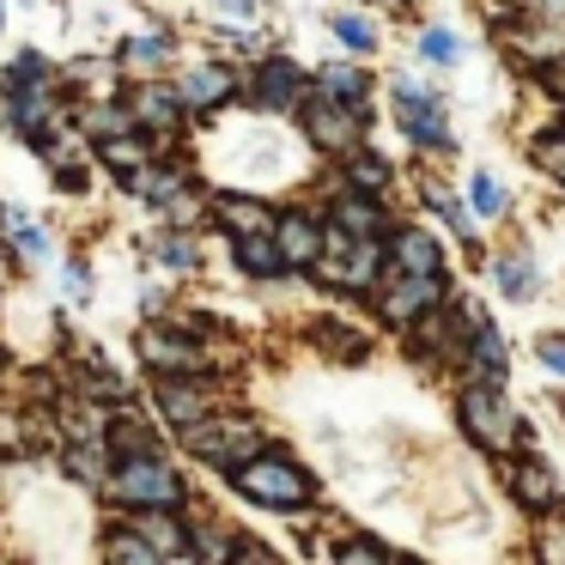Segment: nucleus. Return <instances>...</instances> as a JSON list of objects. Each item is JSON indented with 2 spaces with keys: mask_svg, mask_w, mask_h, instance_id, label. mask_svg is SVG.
<instances>
[{
  "mask_svg": "<svg viewBox=\"0 0 565 565\" xmlns=\"http://www.w3.org/2000/svg\"><path fill=\"white\" fill-rule=\"evenodd\" d=\"M159 407H164V419H171V426H195V419H207V390H195V383H171V377H164L159 383Z\"/></svg>",
  "mask_w": 565,
  "mask_h": 565,
  "instance_id": "f8f14e48",
  "label": "nucleus"
},
{
  "mask_svg": "<svg viewBox=\"0 0 565 565\" xmlns=\"http://www.w3.org/2000/svg\"><path fill=\"white\" fill-rule=\"evenodd\" d=\"M322 92L341 98V104H359L365 98V74H359V67H322Z\"/></svg>",
  "mask_w": 565,
  "mask_h": 565,
  "instance_id": "412c9836",
  "label": "nucleus"
},
{
  "mask_svg": "<svg viewBox=\"0 0 565 565\" xmlns=\"http://www.w3.org/2000/svg\"><path fill=\"white\" fill-rule=\"evenodd\" d=\"M541 365L565 371V334H541Z\"/></svg>",
  "mask_w": 565,
  "mask_h": 565,
  "instance_id": "f704fd0d",
  "label": "nucleus"
},
{
  "mask_svg": "<svg viewBox=\"0 0 565 565\" xmlns=\"http://www.w3.org/2000/svg\"><path fill=\"white\" fill-rule=\"evenodd\" d=\"M395 268L402 274H438V244L426 232H395Z\"/></svg>",
  "mask_w": 565,
  "mask_h": 565,
  "instance_id": "f3484780",
  "label": "nucleus"
},
{
  "mask_svg": "<svg viewBox=\"0 0 565 565\" xmlns=\"http://www.w3.org/2000/svg\"><path fill=\"white\" fill-rule=\"evenodd\" d=\"M256 98L268 104V110H292V104L305 98V74H298L292 62H268L256 74Z\"/></svg>",
  "mask_w": 565,
  "mask_h": 565,
  "instance_id": "9b49d317",
  "label": "nucleus"
},
{
  "mask_svg": "<svg viewBox=\"0 0 565 565\" xmlns=\"http://www.w3.org/2000/svg\"><path fill=\"white\" fill-rule=\"evenodd\" d=\"M237 492L256 504H274V511H292V504H310V475L298 462H286V456H249V462H237Z\"/></svg>",
  "mask_w": 565,
  "mask_h": 565,
  "instance_id": "f257e3e1",
  "label": "nucleus"
},
{
  "mask_svg": "<svg viewBox=\"0 0 565 565\" xmlns=\"http://www.w3.org/2000/svg\"><path fill=\"white\" fill-rule=\"evenodd\" d=\"M67 468H74L79 480H98L104 475V456L98 450H67Z\"/></svg>",
  "mask_w": 565,
  "mask_h": 565,
  "instance_id": "72a5a7b5",
  "label": "nucleus"
},
{
  "mask_svg": "<svg viewBox=\"0 0 565 565\" xmlns=\"http://www.w3.org/2000/svg\"><path fill=\"white\" fill-rule=\"evenodd\" d=\"M110 492L122 504H183V480H177L152 450L122 456V462H116V475H110Z\"/></svg>",
  "mask_w": 565,
  "mask_h": 565,
  "instance_id": "f03ea898",
  "label": "nucleus"
},
{
  "mask_svg": "<svg viewBox=\"0 0 565 565\" xmlns=\"http://www.w3.org/2000/svg\"><path fill=\"white\" fill-rule=\"evenodd\" d=\"M475 207H480V213H487V220H492V213H504V189H499V183H492V177H487V171H480V177H475Z\"/></svg>",
  "mask_w": 565,
  "mask_h": 565,
  "instance_id": "cd10ccee",
  "label": "nucleus"
},
{
  "mask_svg": "<svg viewBox=\"0 0 565 565\" xmlns=\"http://www.w3.org/2000/svg\"><path fill=\"white\" fill-rule=\"evenodd\" d=\"M140 353H147L159 371H201V365H207L195 341H177V334H164V329H147V334H140Z\"/></svg>",
  "mask_w": 565,
  "mask_h": 565,
  "instance_id": "9d476101",
  "label": "nucleus"
},
{
  "mask_svg": "<svg viewBox=\"0 0 565 565\" xmlns=\"http://www.w3.org/2000/svg\"><path fill=\"white\" fill-rule=\"evenodd\" d=\"M220 220L232 225L237 237L244 232H274V213L262 201H244V195H220Z\"/></svg>",
  "mask_w": 565,
  "mask_h": 565,
  "instance_id": "a211bd4d",
  "label": "nucleus"
},
{
  "mask_svg": "<svg viewBox=\"0 0 565 565\" xmlns=\"http://www.w3.org/2000/svg\"><path fill=\"white\" fill-rule=\"evenodd\" d=\"M468 347H475V359H480V377H499V371H504V341H499V329H487V322H475V334H468Z\"/></svg>",
  "mask_w": 565,
  "mask_h": 565,
  "instance_id": "aec40b11",
  "label": "nucleus"
},
{
  "mask_svg": "<svg viewBox=\"0 0 565 565\" xmlns=\"http://www.w3.org/2000/svg\"><path fill=\"white\" fill-rule=\"evenodd\" d=\"M274 244H280V256H286V268H317L322 262V232L310 220H274Z\"/></svg>",
  "mask_w": 565,
  "mask_h": 565,
  "instance_id": "1a4fd4ad",
  "label": "nucleus"
},
{
  "mask_svg": "<svg viewBox=\"0 0 565 565\" xmlns=\"http://www.w3.org/2000/svg\"><path fill=\"white\" fill-rule=\"evenodd\" d=\"M135 529L159 547V559H183V553H195V541L177 529V516H171V504H140V516H135Z\"/></svg>",
  "mask_w": 565,
  "mask_h": 565,
  "instance_id": "6e6552de",
  "label": "nucleus"
},
{
  "mask_svg": "<svg viewBox=\"0 0 565 565\" xmlns=\"http://www.w3.org/2000/svg\"><path fill=\"white\" fill-rule=\"evenodd\" d=\"M462 426L475 431V444H487V450H511L516 444V414H511V402H504L492 383L462 390Z\"/></svg>",
  "mask_w": 565,
  "mask_h": 565,
  "instance_id": "20e7f679",
  "label": "nucleus"
},
{
  "mask_svg": "<svg viewBox=\"0 0 565 565\" xmlns=\"http://www.w3.org/2000/svg\"><path fill=\"white\" fill-rule=\"evenodd\" d=\"M305 128H310V140H317V147L353 152V140H359V104H341V98H329V92H322L317 104H305Z\"/></svg>",
  "mask_w": 565,
  "mask_h": 565,
  "instance_id": "423d86ee",
  "label": "nucleus"
},
{
  "mask_svg": "<svg viewBox=\"0 0 565 565\" xmlns=\"http://www.w3.org/2000/svg\"><path fill=\"white\" fill-rule=\"evenodd\" d=\"M135 189H140L147 201H171L183 183H177V171H147V164H140V171H135Z\"/></svg>",
  "mask_w": 565,
  "mask_h": 565,
  "instance_id": "393cba45",
  "label": "nucleus"
},
{
  "mask_svg": "<svg viewBox=\"0 0 565 565\" xmlns=\"http://www.w3.org/2000/svg\"><path fill=\"white\" fill-rule=\"evenodd\" d=\"M164 55H171V43H164V38H135V43H128V62H135V67H159Z\"/></svg>",
  "mask_w": 565,
  "mask_h": 565,
  "instance_id": "bb28decb",
  "label": "nucleus"
},
{
  "mask_svg": "<svg viewBox=\"0 0 565 565\" xmlns=\"http://www.w3.org/2000/svg\"><path fill=\"white\" fill-rule=\"evenodd\" d=\"M511 492L529 504V511H547L553 499H559V487H553V475L541 462H523V468H511Z\"/></svg>",
  "mask_w": 565,
  "mask_h": 565,
  "instance_id": "2eb2a0df",
  "label": "nucleus"
},
{
  "mask_svg": "<svg viewBox=\"0 0 565 565\" xmlns=\"http://www.w3.org/2000/svg\"><path fill=\"white\" fill-rule=\"evenodd\" d=\"M220 7H225V13H244L249 19V7H256V0H220Z\"/></svg>",
  "mask_w": 565,
  "mask_h": 565,
  "instance_id": "4c0bfd02",
  "label": "nucleus"
},
{
  "mask_svg": "<svg viewBox=\"0 0 565 565\" xmlns=\"http://www.w3.org/2000/svg\"><path fill=\"white\" fill-rule=\"evenodd\" d=\"M135 110L147 116V122L159 128V135H171V128H177V98H171V92H147V98H140Z\"/></svg>",
  "mask_w": 565,
  "mask_h": 565,
  "instance_id": "5701e85b",
  "label": "nucleus"
},
{
  "mask_svg": "<svg viewBox=\"0 0 565 565\" xmlns=\"http://www.w3.org/2000/svg\"><path fill=\"white\" fill-rule=\"evenodd\" d=\"M67 292L86 298V262H74V268H67Z\"/></svg>",
  "mask_w": 565,
  "mask_h": 565,
  "instance_id": "e433bc0d",
  "label": "nucleus"
},
{
  "mask_svg": "<svg viewBox=\"0 0 565 565\" xmlns=\"http://www.w3.org/2000/svg\"><path fill=\"white\" fill-rule=\"evenodd\" d=\"M341 559H390V553H383L377 541H347V547H341Z\"/></svg>",
  "mask_w": 565,
  "mask_h": 565,
  "instance_id": "c9c22d12",
  "label": "nucleus"
},
{
  "mask_svg": "<svg viewBox=\"0 0 565 565\" xmlns=\"http://www.w3.org/2000/svg\"><path fill=\"white\" fill-rule=\"evenodd\" d=\"M232 98V74L225 67H195V74L177 86V104H189V110H213V104Z\"/></svg>",
  "mask_w": 565,
  "mask_h": 565,
  "instance_id": "ddd939ff",
  "label": "nucleus"
},
{
  "mask_svg": "<svg viewBox=\"0 0 565 565\" xmlns=\"http://www.w3.org/2000/svg\"><path fill=\"white\" fill-rule=\"evenodd\" d=\"M444 280L438 274H395L390 292H383V317L395 322V329H407V322H419L431 305H438Z\"/></svg>",
  "mask_w": 565,
  "mask_h": 565,
  "instance_id": "0eeeda50",
  "label": "nucleus"
},
{
  "mask_svg": "<svg viewBox=\"0 0 565 565\" xmlns=\"http://www.w3.org/2000/svg\"><path fill=\"white\" fill-rule=\"evenodd\" d=\"M353 189L377 195V189H383V164H377V159H353Z\"/></svg>",
  "mask_w": 565,
  "mask_h": 565,
  "instance_id": "2f4dec72",
  "label": "nucleus"
},
{
  "mask_svg": "<svg viewBox=\"0 0 565 565\" xmlns=\"http://www.w3.org/2000/svg\"><path fill=\"white\" fill-rule=\"evenodd\" d=\"M104 553H116V559H135V565L159 559V547H152L147 535H104Z\"/></svg>",
  "mask_w": 565,
  "mask_h": 565,
  "instance_id": "b1692460",
  "label": "nucleus"
},
{
  "mask_svg": "<svg viewBox=\"0 0 565 565\" xmlns=\"http://www.w3.org/2000/svg\"><path fill=\"white\" fill-rule=\"evenodd\" d=\"M535 164H541L547 177H559V183H565V140H541V147H535Z\"/></svg>",
  "mask_w": 565,
  "mask_h": 565,
  "instance_id": "c756f323",
  "label": "nucleus"
},
{
  "mask_svg": "<svg viewBox=\"0 0 565 565\" xmlns=\"http://www.w3.org/2000/svg\"><path fill=\"white\" fill-rule=\"evenodd\" d=\"M189 450L201 456V462H249V456L262 450V431L249 426V419H195L189 426Z\"/></svg>",
  "mask_w": 565,
  "mask_h": 565,
  "instance_id": "7ed1b4c3",
  "label": "nucleus"
},
{
  "mask_svg": "<svg viewBox=\"0 0 565 565\" xmlns=\"http://www.w3.org/2000/svg\"><path fill=\"white\" fill-rule=\"evenodd\" d=\"M98 159L110 164L116 177H135L140 164H147V135H110V140H104Z\"/></svg>",
  "mask_w": 565,
  "mask_h": 565,
  "instance_id": "6ab92c4d",
  "label": "nucleus"
},
{
  "mask_svg": "<svg viewBox=\"0 0 565 565\" xmlns=\"http://www.w3.org/2000/svg\"><path fill=\"white\" fill-rule=\"evenodd\" d=\"M237 268L256 274V280H274V274L286 268V256H280V244H274V232H244V237H237Z\"/></svg>",
  "mask_w": 565,
  "mask_h": 565,
  "instance_id": "4468645a",
  "label": "nucleus"
},
{
  "mask_svg": "<svg viewBox=\"0 0 565 565\" xmlns=\"http://www.w3.org/2000/svg\"><path fill=\"white\" fill-rule=\"evenodd\" d=\"M395 122H402V135L414 140V147H431V152L450 147V116H444V104L419 86H395Z\"/></svg>",
  "mask_w": 565,
  "mask_h": 565,
  "instance_id": "39448f33",
  "label": "nucleus"
},
{
  "mask_svg": "<svg viewBox=\"0 0 565 565\" xmlns=\"http://www.w3.org/2000/svg\"><path fill=\"white\" fill-rule=\"evenodd\" d=\"M334 225H341L347 237H377L383 213H377V201H365V189H359V195H347L341 207H334Z\"/></svg>",
  "mask_w": 565,
  "mask_h": 565,
  "instance_id": "dca6fc26",
  "label": "nucleus"
},
{
  "mask_svg": "<svg viewBox=\"0 0 565 565\" xmlns=\"http://www.w3.org/2000/svg\"><path fill=\"white\" fill-rule=\"evenodd\" d=\"M499 292L504 298H529V292H535V268H529L523 256H504L499 262Z\"/></svg>",
  "mask_w": 565,
  "mask_h": 565,
  "instance_id": "4be33fe9",
  "label": "nucleus"
},
{
  "mask_svg": "<svg viewBox=\"0 0 565 565\" xmlns=\"http://www.w3.org/2000/svg\"><path fill=\"white\" fill-rule=\"evenodd\" d=\"M334 38H341L347 50H371V43H377V38H371V25H365V19H353V13L334 19Z\"/></svg>",
  "mask_w": 565,
  "mask_h": 565,
  "instance_id": "a878e982",
  "label": "nucleus"
},
{
  "mask_svg": "<svg viewBox=\"0 0 565 565\" xmlns=\"http://www.w3.org/2000/svg\"><path fill=\"white\" fill-rule=\"evenodd\" d=\"M419 50H426V62H456V38H450V31H426Z\"/></svg>",
  "mask_w": 565,
  "mask_h": 565,
  "instance_id": "7c9ffc66",
  "label": "nucleus"
},
{
  "mask_svg": "<svg viewBox=\"0 0 565 565\" xmlns=\"http://www.w3.org/2000/svg\"><path fill=\"white\" fill-rule=\"evenodd\" d=\"M159 256L171 262V268H195V262H201V249L189 244V237H164V244H159Z\"/></svg>",
  "mask_w": 565,
  "mask_h": 565,
  "instance_id": "c85d7f7f",
  "label": "nucleus"
},
{
  "mask_svg": "<svg viewBox=\"0 0 565 565\" xmlns=\"http://www.w3.org/2000/svg\"><path fill=\"white\" fill-rule=\"evenodd\" d=\"M7 225H13V237H19V249H25V256H38L43 249V237H38V225L25 220V213H7Z\"/></svg>",
  "mask_w": 565,
  "mask_h": 565,
  "instance_id": "473e14b6",
  "label": "nucleus"
}]
</instances>
